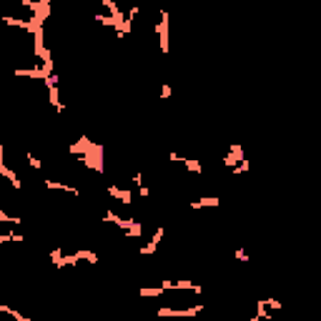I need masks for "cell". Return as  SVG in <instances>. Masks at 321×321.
Masks as SVG:
<instances>
[{
	"label": "cell",
	"instance_id": "obj_1",
	"mask_svg": "<svg viewBox=\"0 0 321 321\" xmlns=\"http://www.w3.org/2000/svg\"><path fill=\"white\" fill-rule=\"evenodd\" d=\"M201 309H203L201 304L191 306V309H166V306H160V309H158V316H183V319H191V316L201 314Z\"/></svg>",
	"mask_w": 321,
	"mask_h": 321
},
{
	"label": "cell",
	"instance_id": "obj_2",
	"mask_svg": "<svg viewBox=\"0 0 321 321\" xmlns=\"http://www.w3.org/2000/svg\"><path fill=\"white\" fill-rule=\"evenodd\" d=\"M156 33L160 38V50L168 53V13L160 10V23L156 25Z\"/></svg>",
	"mask_w": 321,
	"mask_h": 321
},
{
	"label": "cell",
	"instance_id": "obj_3",
	"mask_svg": "<svg viewBox=\"0 0 321 321\" xmlns=\"http://www.w3.org/2000/svg\"><path fill=\"white\" fill-rule=\"evenodd\" d=\"M163 233H166V228H163V226H158V228L153 231L151 241L145 243V246H141V254H143V256H151V254L158 249V243H160V239H163Z\"/></svg>",
	"mask_w": 321,
	"mask_h": 321
},
{
	"label": "cell",
	"instance_id": "obj_4",
	"mask_svg": "<svg viewBox=\"0 0 321 321\" xmlns=\"http://www.w3.org/2000/svg\"><path fill=\"white\" fill-rule=\"evenodd\" d=\"M108 196H113L115 201H121L123 206H130L133 203V193L128 188H118V186H108Z\"/></svg>",
	"mask_w": 321,
	"mask_h": 321
},
{
	"label": "cell",
	"instance_id": "obj_5",
	"mask_svg": "<svg viewBox=\"0 0 321 321\" xmlns=\"http://www.w3.org/2000/svg\"><path fill=\"white\" fill-rule=\"evenodd\" d=\"M43 186L46 188H50V191H65V193H70V196H80V191L76 186H68V183H58V181H43Z\"/></svg>",
	"mask_w": 321,
	"mask_h": 321
},
{
	"label": "cell",
	"instance_id": "obj_6",
	"mask_svg": "<svg viewBox=\"0 0 321 321\" xmlns=\"http://www.w3.org/2000/svg\"><path fill=\"white\" fill-rule=\"evenodd\" d=\"M206 206H221V198H216V196H206V198L191 201V209H206Z\"/></svg>",
	"mask_w": 321,
	"mask_h": 321
},
{
	"label": "cell",
	"instance_id": "obj_7",
	"mask_svg": "<svg viewBox=\"0 0 321 321\" xmlns=\"http://www.w3.org/2000/svg\"><path fill=\"white\" fill-rule=\"evenodd\" d=\"M5 241H23V233H0V243Z\"/></svg>",
	"mask_w": 321,
	"mask_h": 321
},
{
	"label": "cell",
	"instance_id": "obj_8",
	"mask_svg": "<svg viewBox=\"0 0 321 321\" xmlns=\"http://www.w3.org/2000/svg\"><path fill=\"white\" fill-rule=\"evenodd\" d=\"M160 294H163V289H141V296H160Z\"/></svg>",
	"mask_w": 321,
	"mask_h": 321
},
{
	"label": "cell",
	"instance_id": "obj_9",
	"mask_svg": "<svg viewBox=\"0 0 321 321\" xmlns=\"http://www.w3.org/2000/svg\"><path fill=\"white\" fill-rule=\"evenodd\" d=\"M25 160H28V166H31V168H35V171L40 168V160H38L33 153H25Z\"/></svg>",
	"mask_w": 321,
	"mask_h": 321
},
{
	"label": "cell",
	"instance_id": "obj_10",
	"mask_svg": "<svg viewBox=\"0 0 321 321\" xmlns=\"http://www.w3.org/2000/svg\"><path fill=\"white\" fill-rule=\"evenodd\" d=\"M160 98H163V100H166V98H171V85H168V83L160 85Z\"/></svg>",
	"mask_w": 321,
	"mask_h": 321
},
{
	"label": "cell",
	"instance_id": "obj_11",
	"mask_svg": "<svg viewBox=\"0 0 321 321\" xmlns=\"http://www.w3.org/2000/svg\"><path fill=\"white\" fill-rule=\"evenodd\" d=\"M233 256H236L239 261H249V254H246L243 249H236V251H233Z\"/></svg>",
	"mask_w": 321,
	"mask_h": 321
}]
</instances>
